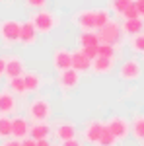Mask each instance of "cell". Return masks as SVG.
<instances>
[{
    "instance_id": "obj_30",
    "label": "cell",
    "mask_w": 144,
    "mask_h": 146,
    "mask_svg": "<svg viewBox=\"0 0 144 146\" xmlns=\"http://www.w3.org/2000/svg\"><path fill=\"white\" fill-rule=\"evenodd\" d=\"M138 18V12H136V8H134V2L127 8V10L123 12V20H136Z\"/></svg>"
},
{
    "instance_id": "obj_11",
    "label": "cell",
    "mask_w": 144,
    "mask_h": 146,
    "mask_svg": "<svg viewBox=\"0 0 144 146\" xmlns=\"http://www.w3.org/2000/svg\"><path fill=\"white\" fill-rule=\"evenodd\" d=\"M103 127H105V123H101V121H90L86 125V129H84V138L88 140L90 144H98Z\"/></svg>"
},
{
    "instance_id": "obj_36",
    "label": "cell",
    "mask_w": 144,
    "mask_h": 146,
    "mask_svg": "<svg viewBox=\"0 0 144 146\" xmlns=\"http://www.w3.org/2000/svg\"><path fill=\"white\" fill-rule=\"evenodd\" d=\"M22 146H37V142H35L33 138H29V136H25L22 140Z\"/></svg>"
},
{
    "instance_id": "obj_5",
    "label": "cell",
    "mask_w": 144,
    "mask_h": 146,
    "mask_svg": "<svg viewBox=\"0 0 144 146\" xmlns=\"http://www.w3.org/2000/svg\"><path fill=\"white\" fill-rule=\"evenodd\" d=\"M105 127L109 129V133L117 140H123V138H127L129 133H131V123L125 119V117H119V115H115V117H111L109 121L105 123Z\"/></svg>"
},
{
    "instance_id": "obj_10",
    "label": "cell",
    "mask_w": 144,
    "mask_h": 146,
    "mask_svg": "<svg viewBox=\"0 0 144 146\" xmlns=\"http://www.w3.org/2000/svg\"><path fill=\"white\" fill-rule=\"evenodd\" d=\"M4 74H6L8 78L23 76V74H25V64H23V60L20 56H10V58H6V70H4Z\"/></svg>"
},
{
    "instance_id": "obj_35",
    "label": "cell",
    "mask_w": 144,
    "mask_h": 146,
    "mask_svg": "<svg viewBox=\"0 0 144 146\" xmlns=\"http://www.w3.org/2000/svg\"><path fill=\"white\" fill-rule=\"evenodd\" d=\"M2 146H22V140H18V138H10V140H4Z\"/></svg>"
},
{
    "instance_id": "obj_6",
    "label": "cell",
    "mask_w": 144,
    "mask_h": 146,
    "mask_svg": "<svg viewBox=\"0 0 144 146\" xmlns=\"http://www.w3.org/2000/svg\"><path fill=\"white\" fill-rule=\"evenodd\" d=\"M140 74H142V66L136 58H127L119 68V78L125 82H134L140 78Z\"/></svg>"
},
{
    "instance_id": "obj_26",
    "label": "cell",
    "mask_w": 144,
    "mask_h": 146,
    "mask_svg": "<svg viewBox=\"0 0 144 146\" xmlns=\"http://www.w3.org/2000/svg\"><path fill=\"white\" fill-rule=\"evenodd\" d=\"M12 136V119L6 115H0V138H8Z\"/></svg>"
},
{
    "instance_id": "obj_12",
    "label": "cell",
    "mask_w": 144,
    "mask_h": 146,
    "mask_svg": "<svg viewBox=\"0 0 144 146\" xmlns=\"http://www.w3.org/2000/svg\"><path fill=\"white\" fill-rule=\"evenodd\" d=\"M12 136L18 138V140H23L25 136H29V123H27V119H23V117L12 119Z\"/></svg>"
},
{
    "instance_id": "obj_9",
    "label": "cell",
    "mask_w": 144,
    "mask_h": 146,
    "mask_svg": "<svg viewBox=\"0 0 144 146\" xmlns=\"http://www.w3.org/2000/svg\"><path fill=\"white\" fill-rule=\"evenodd\" d=\"M78 82H80V74H78L76 70L68 68V70L58 72V86L62 90H74L78 86Z\"/></svg>"
},
{
    "instance_id": "obj_25",
    "label": "cell",
    "mask_w": 144,
    "mask_h": 146,
    "mask_svg": "<svg viewBox=\"0 0 144 146\" xmlns=\"http://www.w3.org/2000/svg\"><path fill=\"white\" fill-rule=\"evenodd\" d=\"M94 14H96V29H100V27H103L105 23L111 20L109 16V10H105V8H100V10H94Z\"/></svg>"
},
{
    "instance_id": "obj_3",
    "label": "cell",
    "mask_w": 144,
    "mask_h": 146,
    "mask_svg": "<svg viewBox=\"0 0 144 146\" xmlns=\"http://www.w3.org/2000/svg\"><path fill=\"white\" fill-rule=\"evenodd\" d=\"M27 115L35 123H45L53 115V107H51V103L45 98H37V100H33L27 105Z\"/></svg>"
},
{
    "instance_id": "obj_8",
    "label": "cell",
    "mask_w": 144,
    "mask_h": 146,
    "mask_svg": "<svg viewBox=\"0 0 144 146\" xmlns=\"http://www.w3.org/2000/svg\"><path fill=\"white\" fill-rule=\"evenodd\" d=\"M53 66H55L56 72L72 68V53L68 49H56L53 53Z\"/></svg>"
},
{
    "instance_id": "obj_2",
    "label": "cell",
    "mask_w": 144,
    "mask_h": 146,
    "mask_svg": "<svg viewBox=\"0 0 144 146\" xmlns=\"http://www.w3.org/2000/svg\"><path fill=\"white\" fill-rule=\"evenodd\" d=\"M29 22L35 25L37 33H51L56 25H58V18H56V14H53V12L43 8V10L37 12V14H33V18Z\"/></svg>"
},
{
    "instance_id": "obj_15",
    "label": "cell",
    "mask_w": 144,
    "mask_h": 146,
    "mask_svg": "<svg viewBox=\"0 0 144 146\" xmlns=\"http://www.w3.org/2000/svg\"><path fill=\"white\" fill-rule=\"evenodd\" d=\"M115 68V58H105V56H96L92 60V68L96 74H107Z\"/></svg>"
},
{
    "instance_id": "obj_14",
    "label": "cell",
    "mask_w": 144,
    "mask_h": 146,
    "mask_svg": "<svg viewBox=\"0 0 144 146\" xmlns=\"http://www.w3.org/2000/svg\"><path fill=\"white\" fill-rule=\"evenodd\" d=\"M90 68H92V60H90L80 49L74 51V53H72V70H76L78 74H82V72H88Z\"/></svg>"
},
{
    "instance_id": "obj_34",
    "label": "cell",
    "mask_w": 144,
    "mask_h": 146,
    "mask_svg": "<svg viewBox=\"0 0 144 146\" xmlns=\"http://www.w3.org/2000/svg\"><path fill=\"white\" fill-rule=\"evenodd\" d=\"M60 146H82V142L76 140V138H70V140H62Z\"/></svg>"
},
{
    "instance_id": "obj_13",
    "label": "cell",
    "mask_w": 144,
    "mask_h": 146,
    "mask_svg": "<svg viewBox=\"0 0 144 146\" xmlns=\"http://www.w3.org/2000/svg\"><path fill=\"white\" fill-rule=\"evenodd\" d=\"M37 41V29L31 22H23L20 29V43L22 45H33Z\"/></svg>"
},
{
    "instance_id": "obj_1",
    "label": "cell",
    "mask_w": 144,
    "mask_h": 146,
    "mask_svg": "<svg viewBox=\"0 0 144 146\" xmlns=\"http://www.w3.org/2000/svg\"><path fill=\"white\" fill-rule=\"evenodd\" d=\"M96 33H98L100 43H105V45L115 47V45H119V43L123 41V29L115 20H109V22L105 23L103 27H100Z\"/></svg>"
},
{
    "instance_id": "obj_24",
    "label": "cell",
    "mask_w": 144,
    "mask_h": 146,
    "mask_svg": "<svg viewBox=\"0 0 144 146\" xmlns=\"http://www.w3.org/2000/svg\"><path fill=\"white\" fill-rule=\"evenodd\" d=\"M131 49L138 55H144V31L131 37Z\"/></svg>"
},
{
    "instance_id": "obj_4",
    "label": "cell",
    "mask_w": 144,
    "mask_h": 146,
    "mask_svg": "<svg viewBox=\"0 0 144 146\" xmlns=\"http://www.w3.org/2000/svg\"><path fill=\"white\" fill-rule=\"evenodd\" d=\"M20 29L22 23L16 20H2L0 22V39L4 45H14L20 41Z\"/></svg>"
},
{
    "instance_id": "obj_23",
    "label": "cell",
    "mask_w": 144,
    "mask_h": 146,
    "mask_svg": "<svg viewBox=\"0 0 144 146\" xmlns=\"http://www.w3.org/2000/svg\"><path fill=\"white\" fill-rule=\"evenodd\" d=\"M134 0H109V8L115 14H119V16H123V12L127 10L131 4H133Z\"/></svg>"
},
{
    "instance_id": "obj_19",
    "label": "cell",
    "mask_w": 144,
    "mask_h": 146,
    "mask_svg": "<svg viewBox=\"0 0 144 146\" xmlns=\"http://www.w3.org/2000/svg\"><path fill=\"white\" fill-rule=\"evenodd\" d=\"M16 111V98L12 92H0V113L8 115V113Z\"/></svg>"
},
{
    "instance_id": "obj_28",
    "label": "cell",
    "mask_w": 144,
    "mask_h": 146,
    "mask_svg": "<svg viewBox=\"0 0 144 146\" xmlns=\"http://www.w3.org/2000/svg\"><path fill=\"white\" fill-rule=\"evenodd\" d=\"M115 142H117V138H115V136L109 133V129H107V127H103L98 146H115Z\"/></svg>"
},
{
    "instance_id": "obj_22",
    "label": "cell",
    "mask_w": 144,
    "mask_h": 146,
    "mask_svg": "<svg viewBox=\"0 0 144 146\" xmlns=\"http://www.w3.org/2000/svg\"><path fill=\"white\" fill-rule=\"evenodd\" d=\"M131 133L134 135L136 140L144 142V117H136L133 123H131Z\"/></svg>"
},
{
    "instance_id": "obj_16",
    "label": "cell",
    "mask_w": 144,
    "mask_h": 146,
    "mask_svg": "<svg viewBox=\"0 0 144 146\" xmlns=\"http://www.w3.org/2000/svg\"><path fill=\"white\" fill-rule=\"evenodd\" d=\"M55 135L60 142L62 140H70V138H76V127H74V123H68V121L58 123L55 129Z\"/></svg>"
},
{
    "instance_id": "obj_37",
    "label": "cell",
    "mask_w": 144,
    "mask_h": 146,
    "mask_svg": "<svg viewBox=\"0 0 144 146\" xmlns=\"http://www.w3.org/2000/svg\"><path fill=\"white\" fill-rule=\"evenodd\" d=\"M4 70H6V58L0 55V76H4Z\"/></svg>"
},
{
    "instance_id": "obj_33",
    "label": "cell",
    "mask_w": 144,
    "mask_h": 146,
    "mask_svg": "<svg viewBox=\"0 0 144 146\" xmlns=\"http://www.w3.org/2000/svg\"><path fill=\"white\" fill-rule=\"evenodd\" d=\"M134 8L138 12V18L144 20V0H134Z\"/></svg>"
},
{
    "instance_id": "obj_29",
    "label": "cell",
    "mask_w": 144,
    "mask_h": 146,
    "mask_svg": "<svg viewBox=\"0 0 144 146\" xmlns=\"http://www.w3.org/2000/svg\"><path fill=\"white\" fill-rule=\"evenodd\" d=\"M98 56H105V58H115L117 56V49L113 45H105V43H100L98 47Z\"/></svg>"
},
{
    "instance_id": "obj_27",
    "label": "cell",
    "mask_w": 144,
    "mask_h": 146,
    "mask_svg": "<svg viewBox=\"0 0 144 146\" xmlns=\"http://www.w3.org/2000/svg\"><path fill=\"white\" fill-rule=\"evenodd\" d=\"M10 92L12 94H18V96H23L25 94V84H23V78L18 76V78H10Z\"/></svg>"
},
{
    "instance_id": "obj_20",
    "label": "cell",
    "mask_w": 144,
    "mask_h": 146,
    "mask_svg": "<svg viewBox=\"0 0 144 146\" xmlns=\"http://www.w3.org/2000/svg\"><path fill=\"white\" fill-rule=\"evenodd\" d=\"M49 135H51V127L47 123L29 125V138H33V140H43V138H49Z\"/></svg>"
},
{
    "instance_id": "obj_7",
    "label": "cell",
    "mask_w": 144,
    "mask_h": 146,
    "mask_svg": "<svg viewBox=\"0 0 144 146\" xmlns=\"http://www.w3.org/2000/svg\"><path fill=\"white\" fill-rule=\"evenodd\" d=\"M72 22L76 23L82 31H94L96 29V14L94 10H82V12H76Z\"/></svg>"
},
{
    "instance_id": "obj_32",
    "label": "cell",
    "mask_w": 144,
    "mask_h": 146,
    "mask_svg": "<svg viewBox=\"0 0 144 146\" xmlns=\"http://www.w3.org/2000/svg\"><path fill=\"white\" fill-rule=\"evenodd\" d=\"M98 47H100V45H98ZM98 47H84V49H80V51L88 56L90 60H94V58L98 56Z\"/></svg>"
},
{
    "instance_id": "obj_38",
    "label": "cell",
    "mask_w": 144,
    "mask_h": 146,
    "mask_svg": "<svg viewBox=\"0 0 144 146\" xmlns=\"http://www.w3.org/2000/svg\"><path fill=\"white\" fill-rule=\"evenodd\" d=\"M35 142H37V146H53L49 138H43V140H35Z\"/></svg>"
},
{
    "instance_id": "obj_17",
    "label": "cell",
    "mask_w": 144,
    "mask_h": 146,
    "mask_svg": "<svg viewBox=\"0 0 144 146\" xmlns=\"http://www.w3.org/2000/svg\"><path fill=\"white\" fill-rule=\"evenodd\" d=\"M123 29V35H129V37H133L136 33H142L144 31V20L142 18H136V20H125L121 25Z\"/></svg>"
},
{
    "instance_id": "obj_21",
    "label": "cell",
    "mask_w": 144,
    "mask_h": 146,
    "mask_svg": "<svg viewBox=\"0 0 144 146\" xmlns=\"http://www.w3.org/2000/svg\"><path fill=\"white\" fill-rule=\"evenodd\" d=\"M78 45H80V49H84V47H98L100 45L98 33L96 31H82L78 35Z\"/></svg>"
},
{
    "instance_id": "obj_31",
    "label": "cell",
    "mask_w": 144,
    "mask_h": 146,
    "mask_svg": "<svg viewBox=\"0 0 144 146\" xmlns=\"http://www.w3.org/2000/svg\"><path fill=\"white\" fill-rule=\"evenodd\" d=\"M47 2L49 0H25V4L29 8H35V10H43L45 6H47Z\"/></svg>"
},
{
    "instance_id": "obj_18",
    "label": "cell",
    "mask_w": 144,
    "mask_h": 146,
    "mask_svg": "<svg viewBox=\"0 0 144 146\" xmlns=\"http://www.w3.org/2000/svg\"><path fill=\"white\" fill-rule=\"evenodd\" d=\"M22 78H23V84H25V92H39L41 86H43V78L37 72H25Z\"/></svg>"
}]
</instances>
